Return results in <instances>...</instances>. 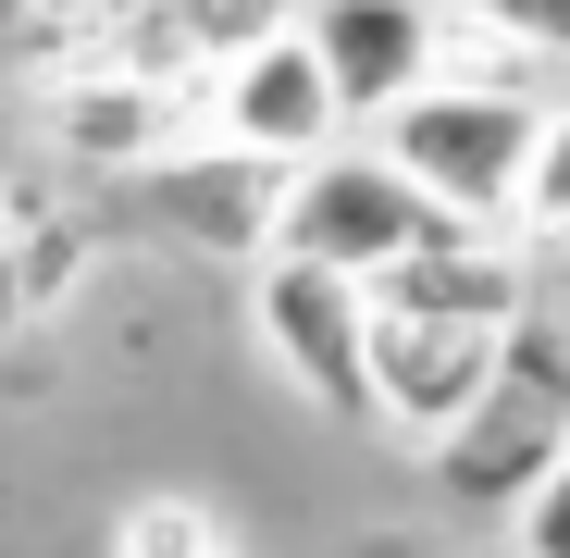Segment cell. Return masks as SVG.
<instances>
[{
    "instance_id": "1",
    "label": "cell",
    "mask_w": 570,
    "mask_h": 558,
    "mask_svg": "<svg viewBox=\"0 0 570 558\" xmlns=\"http://www.w3.org/2000/svg\"><path fill=\"white\" fill-rule=\"evenodd\" d=\"M533 125H546V87H484V75H434L410 87V100L372 125V149H385L422 199L446 224H484L509 236V199H521V161H533Z\"/></svg>"
},
{
    "instance_id": "2",
    "label": "cell",
    "mask_w": 570,
    "mask_h": 558,
    "mask_svg": "<svg viewBox=\"0 0 570 558\" xmlns=\"http://www.w3.org/2000/svg\"><path fill=\"white\" fill-rule=\"evenodd\" d=\"M558 447H570V347H558V323L533 311V323L509 335V372L434 434V484H446V509L509 521V509L558 472Z\"/></svg>"
},
{
    "instance_id": "3",
    "label": "cell",
    "mask_w": 570,
    "mask_h": 558,
    "mask_svg": "<svg viewBox=\"0 0 570 558\" xmlns=\"http://www.w3.org/2000/svg\"><path fill=\"white\" fill-rule=\"evenodd\" d=\"M434 236H446V212L372 137H335L323 161H298L285 174V224H273L285 261H323V273H385V261H410Z\"/></svg>"
},
{
    "instance_id": "4",
    "label": "cell",
    "mask_w": 570,
    "mask_h": 558,
    "mask_svg": "<svg viewBox=\"0 0 570 558\" xmlns=\"http://www.w3.org/2000/svg\"><path fill=\"white\" fill-rule=\"evenodd\" d=\"M248 335L323 422H372V286L323 261H248Z\"/></svg>"
},
{
    "instance_id": "5",
    "label": "cell",
    "mask_w": 570,
    "mask_h": 558,
    "mask_svg": "<svg viewBox=\"0 0 570 558\" xmlns=\"http://www.w3.org/2000/svg\"><path fill=\"white\" fill-rule=\"evenodd\" d=\"M509 335L521 323H471V311H372V422L434 447L509 372Z\"/></svg>"
},
{
    "instance_id": "6",
    "label": "cell",
    "mask_w": 570,
    "mask_h": 558,
    "mask_svg": "<svg viewBox=\"0 0 570 558\" xmlns=\"http://www.w3.org/2000/svg\"><path fill=\"white\" fill-rule=\"evenodd\" d=\"M199 137H236V149H261V161H323V149L347 137V100H335L311 26L248 38V50L199 87Z\"/></svg>"
},
{
    "instance_id": "7",
    "label": "cell",
    "mask_w": 570,
    "mask_h": 558,
    "mask_svg": "<svg viewBox=\"0 0 570 558\" xmlns=\"http://www.w3.org/2000/svg\"><path fill=\"white\" fill-rule=\"evenodd\" d=\"M38 125H50V149L87 161V174H149L161 149L199 137V87H161V75H137V62H87V75H50V87H38Z\"/></svg>"
},
{
    "instance_id": "8",
    "label": "cell",
    "mask_w": 570,
    "mask_h": 558,
    "mask_svg": "<svg viewBox=\"0 0 570 558\" xmlns=\"http://www.w3.org/2000/svg\"><path fill=\"white\" fill-rule=\"evenodd\" d=\"M285 174H298V161H261V149H236V137H186V149H161L137 186L161 199V224H174L186 248H212V261H273Z\"/></svg>"
},
{
    "instance_id": "9",
    "label": "cell",
    "mask_w": 570,
    "mask_h": 558,
    "mask_svg": "<svg viewBox=\"0 0 570 558\" xmlns=\"http://www.w3.org/2000/svg\"><path fill=\"white\" fill-rule=\"evenodd\" d=\"M311 50L335 75L347 125H385L410 87H434V50H446V0H311Z\"/></svg>"
},
{
    "instance_id": "10",
    "label": "cell",
    "mask_w": 570,
    "mask_h": 558,
    "mask_svg": "<svg viewBox=\"0 0 570 558\" xmlns=\"http://www.w3.org/2000/svg\"><path fill=\"white\" fill-rule=\"evenodd\" d=\"M298 13H311V0H149L112 62H137V75H161V87H212L248 38L298 26Z\"/></svg>"
},
{
    "instance_id": "11",
    "label": "cell",
    "mask_w": 570,
    "mask_h": 558,
    "mask_svg": "<svg viewBox=\"0 0 570 558\" xmlns=\"http://www.w3.org/2000/svg\"><path fill=\"white\" fill-rule=\"evenodd\" d=\"M137 13H149V0H0V75H26V87L87 75V62L125 50Z\"/></svg>"
},
{
    "instance_id": "12",
    "label": "cell",
    "mask_w": 570,
    "mask_h": 558,
    "mask_svg": "<svg viewBox=\"0 0 570 558\" xmlns=\"http://www.w3.org/2000/svg\"><path fill=\"white\" fill-rule=\"evenodd\" d=\"M509 236H521L533 261H570V100H546V125H533V161H521Z\"/></svg>"
},
{
    "instance_id": "13",
    "label": "cell",
    "mask_w": 570,
    "mask_h": 558,
    "mask_svg": "<svg viewBox=\"0 0 570 558\" xmlns=\"http://www.w3.org/2000/svg\"><path fill=\"white\" fill-rule=\"evenodd\" d=\"M112 558H236V533L212 509H186V497H137L112 521Z\"/></svg>"
},
{
    "instance_id": "14",
    "label": "cell",
    "mask_w": 570,
    "mask_h": 558,
    "mask_svg": "<svg viewBox=\"0 0 570 558\" xmlns=\"http://www.w3.org/2000/svg\"><path fill=\"white\" fill-rule=\"evenodd\" d=\"M50 261H62V236H50L38 212H0V335L50 298Z\"/></svg>"
},
{
    "instance_id": "15",
    "label": "cell",
    "mask_w": 570,
    "mask_h": 558,
    "mask_svg": "<svg viewBox=\"0 0 570 558\" xmlns=\"http://www.w3.org/2000/svg\"><path fill=\"white\" fill-rule=\"evenodd\" d=\"M471 26H497L509 50H533V62H570V0H459Z\"/></svg>"
},
{
    "instance_id": "16",
    "label": "cell",
    "mask_w": 570,
    "mask_h": 558,
    "mask_svg": "<svg viewBox=\"0 0 570 558\" xmlns=\"http://www.w3.org/2000/svg\"><path fill=\"white\" fill-rule=\"evenodd\" d=\"M509 558H570V447H558V472L509 509Z\"/></svg>"
}]
</instances>
